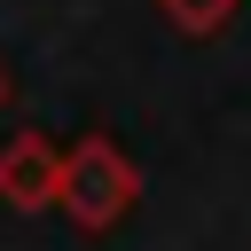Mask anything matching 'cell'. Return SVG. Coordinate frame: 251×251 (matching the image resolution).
I'll use <instances>...</instances> for the list:
<instances>
[{
	"instance_id": "6da1fadb",
	"label": "cell",
	"mask_w": 251,
	"mask_h": 251,
	"mask_svg": "<svg viewBox=\"0 0 251 251\" xmlns=\"http://www.w3.org/2000/svg\"><path fill=\"white\" fill-rule=\"evenodd\" d=\"M55 204L71 212V227L110 235V227L141 204V165H133L110 133H78V141L63 149V196H55Z\"/></svg>"
},
{
	"instance_id": "7a4b0ae2",
	"label": "cell",
	"mask_w": 251,
	"mask_h": 251,
	"mask_svg": "<svg viewBox=\"0 0 251 251\" xmlns=\"http://www.w3.org/2000/svg\"><path fill=\"white\" fill-rule=\"evenodd\" d=\"M55 196H63V149H55V133H39V126L8 133L0 141V204L8 212H47Z\"/></svg>"
},
{
	"instance_id": "3957f363",
	"label": "cell",
	"mask_w": 251,
	"mask_h": 251,
	"mask_svg": "<svg viewBox=\"0 0 251 251\" xmlns=\"http://www.w3.org/2000/svg\"><path fill=\"white\" fill-rule=\"evenodd\" d=\"M157 16H165V31H180V39H220L235 16H243V0H149Z\"/></svg>"
},
{
	"instance_id": "277c9868",
	"label": "cell",
	"mask_w": 251,
	"mask_h": 251,
	"mask_svg": "<svg viewBox=\"0 0 251 251\" xmlns=\"http://www.w3.org/2000/svg\"><path fill=\"white\" fill-rule=\"evenodd\" d=\"M0 102H8V71H0Z\"/></svg>"
}]
</instances>
